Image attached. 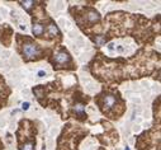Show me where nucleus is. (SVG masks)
Instances as JSON below:
<instances>
[{"instance_id":"1","label":"nucleus","mask_w":161,"mask_h":150,"mask_svg":"<svg viewBox=\"0 0 161 150\" xmlns=\"http://www.w3.org/2000/svg\"><path fill=\"white\" fill-rule=\"evenodd\" d=\"M23 53H24L27 59H33V57H36L40 53V50H38V46L36 43L28 42V43L23 46Z\"/></svg>"},{"instance_id":"2","label":"nucleus","mask_w":161,"mask_h":150,"mask_svg":"<svg viewBox=\"0 0 161 150\" xmlns=\"http://www.w3.org/2000/svg\"><path fill=\"white\" fill-rule=\"evenodd\" d=\"M55 61H56L57 64H60V65H65V64L70 63V55H68L65 50H62V51H60V52L56 53Z\"/></svg>"},{"instance_id":"3","label":"nucleus","mask_w":161,"mask_h":150,"mask_svg":"<svg viewBox=\"0 0 161 150\" xmlns=\"http://www.w3.org/2000/svg\"><path fill=\"white\" fill-rule=\"evenodd\" d=\"M32 32H33L34 36L41 37L42 34H43V32H44V28H43V26H42V24L36 23V24H33V27H32Z\"/></svg>"},{"instance_id":"4","label":"nucleus","mask_w":161,"mask_h":150,"mask_svg":"<svg viewBox=\"0 0 161 150\" xmlns=\"http://www.w3.org/2000/svg\"><path fill=\"white\" fill-rule=\"evenodd\" d=\"M99 19H100V15H99L98 11H95V10H90L89 13H88V21H89L90 23L99 22Z\"/></svg>"},{"instance_id":"5","label":"nucleus","mask_w":161,"mask_h":150,"mask_svg":"<svg viewBox=\"0 0 161 150\" xmlns=\"http://www.w3.org/2000/svg\"><path fill=\"white\" fill-rule=\"evenodd\" d=\"M116 105V97L114 95H105L104 97V106L107 108H112Z\"/></svg>"},{"instance_id":"6","label":"nucleus","mask_w":161,"mask_h":150,"mask_svg":"<svg viewBox=\"0 0 161 150\" xmlns=\"http://www.w3.org/2000/svg\"><path fill=\"white\" fill-rule=\"evenodd\" d=\"M74 111H75V113L78 114V116H80V117H84V116H85V106L81 105V103H78V105H75Z\"/></svg>"},{"instance_id":"7","label":"nucleus","mask_w":161,"mask_h":150,"mask_svg":"<svg viewBox=\"0 0 161 150\" xmlns=\"http://www.w3.org/2000/svg\"><path fill=\"white\" fill-rule=\"evenodd\" d=\"M48 32H49V34H52V36H55V34H59L60 33V31H59V28L53 24V23H51V24L48 26Z\"/></svg>"},{"instance_id":"8","label":"nucleus","mask_w":161,"mask_h":150,"mask_svg":"<svg viewBox=\"0 0 161 150\" xmlns=\"http://www.w3.org/2000/svg\"><path fill=\"white\" fill-rule=\"evenodd\" d=\"M20 4L23 5V8H24V9H27V10H29L30 8H32L34 4V1H32V0H24V1H20Z\"/></svg>"},{"instance_id":"9","label":"nucleus","mask_w":161,"mask_h":150,"mask_svg":"<svg viewBox=\"0 0 161 150\" xmlns=\"http://www.w3.org/2000/svg\"><path fill=\"white\" fill-rule=\"evenodd\" d=\"M22 150H33V144H32V143H28V144L23 145Z\"/></svg>"},{"instance_id":"10","label":"nucleus","mask_w":161,"mask_h":150,"mask_svg":"<svg viewBox=\"0 0 161 150\" xmlns=\"http://www.w3.org/2000/svg\"><path fill=\"white\" fill-rule=\"evenodd\" d=\"M22 109L23 111H28L29 109V102H24L22 105Z\"/></svg>"},{"instance_id":"11","label":"nucleus","mask_w":161,"mask_h":150,"mask_svg":"<svg viewBox=\"0 0 161 150\" xmlns=\"http://www.w3.org/2000/svg\"><path fill=\"white\" fill-rule=\"evenodd\" d=\"M95 42H97V43H98L99 46H100V45L103 43V42H104V40H103L102 37H97V38H95Z\"/></svg>"},{"instance_id":"12","label":"nucleus","mask_w":161,"mask_h":150,"mask_svg":"<svg viewBox=\"0 0 161 150\" xmlns=\"http://www.w3.org/2000/svg\"><path fill=\"white\" fill-rule=\"evenodd\" d=\"M38 76H40V78H43V76H46V73L43 70H40L38 71Z\"/></svg>"},{"instance_id":"13","label":"nucleus","mask_w":161,"mask_h":150,"mask_svg":"<svg viewBox=\"0 0 161 150\" xmlns=\"http://www.w3.org/2000/svg\"><path fill=\"white\" fill-rule=\"evenodd\" d=\"M126 150H129V148H126Z\"/></svg>"}]
</instances>
